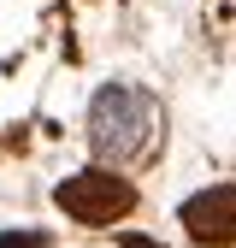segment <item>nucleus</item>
I'll use <instances>...</instances> for the list:
<instances>
[{"mask_svg":"<svg viewBox=\"0 0 236 248\" xmlns=\"http://www.w3.org/2000/svg\"><path fill=\"white\" fill-rule=\"evenodd\" d=\"M0 248H42L36 231H0Z\"/></svg>","mask_w":236,"mask_h":248,"instance_id":"20e7f679","label":"nucleus"},{"mask_svg":"<svg viewBox=\"0 0 236 248\" xmlns=\"http://www.w3.org/2000/svg\"><path fill=\"white\" fill-rule=\"evenodd\" d=\"M118 248H160V242H154V236H124Z\"/></svg>","mask_w":236,"mask_h":248,"instance_id":"39448f33","label":"nucleus"},{"mask_svg":"<svg viewBox=\"0 0 236 248\" xmlns=\"http://www.w3.org/2000/svg\"><path fill=\"white\" fill-rule=\"evenodd\" d=\"M183 231L206 248H230L236 242V183H219V189H201L183 201Z\"/></svg>","mask_w":236,"mask_h":248,"instance_id":"7ed1b4c3","label":"nucleus"},{"mask_svg":"<svg viewBox=\"0 0 236 248\" xmlns=\"http://www.w3.org/2000/svg\"><path fill=\"white\" fill-rule=\"evenodd\" d=\"M160 136V101L148 95L136 83H106L95 89V101H88V142L106 166H130L142 160L148 148Z\"/></svg>","mask_w":236,"mask_h":248,"instance_id":"f257e3e1","label":"nucleus"},{"mask_svg":"<svg viewBox=\"0 0 236 248\" xmlns=\"http://www.w3.org/2000/svg\"><path fill=\"white\" fill-rule=\"evenodd\" d=\"M53 207L65 213V219H77V225H112V219H124V213L136 207V189L118 171L95 166V171H77V177L59 183V189H53Z\"/></svg>","mask_w":236,"mask_h":248,"instance_id":"f03ea898","label":"nucleus"}]
</instances>
